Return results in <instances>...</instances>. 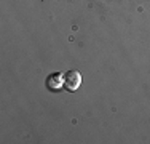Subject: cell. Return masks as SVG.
Returning a JSON list of instances; mask_svg holds the SVG:
<instances>
[{"instance_id": "6da1fadb", "label": "cell", "mask_w": 150, "mask_h": 144, "mask_svg": "<svg viewBox=\"0 0 150 144\" xmlns=\"http://www.w3.org/2000/svg\"><path fill=\"white\" fill-rule=\"evenodd\" d=\"M64 78H66V86L70 90V91H75L81 83V75L78 74L77 71H69L66 75H64Z\"/></svg>"}, {"instance_id": "7a4b0ae2", "label": "cell", "mask_w": 150, "mask_h": 144, "mask_svg": "<svg viewBox=\"0 0 150 144\" xmlns=\"http://www.w3.org/2000/svg\"><path fill=\"white\" fill-rule=\"evenodd\" d=\"M64 82H66V78H64L62 74H51L48 77V80H46V85H48V88L51 91H59L62 88Z\"/></svg>"}]
</instances>
